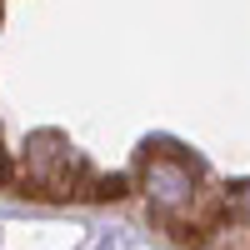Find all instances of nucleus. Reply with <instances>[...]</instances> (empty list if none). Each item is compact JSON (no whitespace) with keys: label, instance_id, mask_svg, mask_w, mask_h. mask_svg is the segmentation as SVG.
I'll return each instance as SVG.
<instances>
[{"label":"nucleus","instance_id":"nucleus-1","mask_svg":"<svg viewBox=\"0 0 250 250\" xmlns=\"http://www.w3.org/2000/svg\"><path fill=\"white\" fill-rule=\"evenodd\" d=\"M140 190L150 210L170 225H185L200 205V170L185 155H145L140 165Z\"/></svg>","mask_w":250,"mask_h":250},{"label":"nucleus","instance_id":"nucleus-2","mask_svg":"<svg viewBox=\"0 0 250 250\" xmlns=\"http://www.w3.org/2000/svg\"><path fill=\"white\" fill-rule=\"evenodd\" d=\"M225 215H230L235 225H250V180H240V185H230V190H225Z\"/></svg>","mask_w":250,"mask_h":250},{"label":"nucleus","instance_id":"nucleus-3","mask_svg":"<svg viewBox=\"0 0 250 250\" xmlns=\"http://www.w3.org/2000/svg\"><path fill=\"white\" fill-rule=\"evenodd\" d=\"M0 170H5V150H0Z\"/></svg>","mask_w":250,"mask_h":250}]
</instances>
